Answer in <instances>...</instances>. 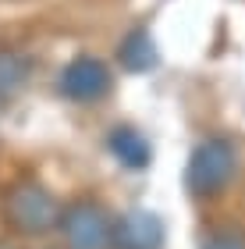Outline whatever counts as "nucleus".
<instances>
[{
    "mask_svg": "<svg viewBox=\"0 0 245 249\" xmlns=\"http://www.w3.org/2000/svg\"><path fill=\"white\" fill-rule=\"evenodd\" d=\"M231 175H235V150H231V142L206 139L203 146H196L188 171H185V182L196 196H213V192H220L231 182Z\"/></svg>",
    "mask_w": 245,
    "mask_h": 249,
    "instance_id": "f257e3e1",
    "label": "nucleus"
},
{
    "mask_svg": "<svg viewBox=\"0 0 245 249\" xmlns=\"http://www.w3.org/2000/svg\"><path fill=\"white\" fill-rule=\"evenodd\" d=\"M4 210H7V221L25 235L47 231V228L57 224V203H53V196L43 185H32V182L11 189Z\"/></svg>",
    "mask_w": 245,
    "mask_h": 249,
    "instance_id": "f03ea898",
    "label": "nucleus"
},
{
    "mask_svg": "<svg viewBox=\"0 0 245 249\" xmlns=\"http://www.w3.org/2000/svg\"><path fill=\"white\" fill-rule=\"evenodd\" d=\"M114 224L99 203H75L64 210V239L71 249H107Z\"/></svg>",
    "mask_w": 245,
    "mask_h": 249,
    "instance_id": "7ed1b4c3",
    "label": "nucleus"
},
{
    "mask_svg": "<svg viewBox=\"0 0 245 249\" xmlns=\"http://www.w3.org/2000/svg\"><path fill=\"white\" fill-rule=\"evenodd\" d=\"M107 89H110V71H107V64L96 61V57H79L61 71V93L68 100L96 104V100L107 96Z\"/></svg>",
    "mask_w": 245,
    "mask_h": 249,
    "instance_id": "20e7f679",
    "label": "nucleus"
},
{
    "mask_svg": "<svg viewBox=\"0 0 245 249\" xmlns=\"http://www.w3.org/2000/svg\"><path fill=\"white\" fill-rule=\"evenodd\" d=\"M110 242L117 249H163V221L153 210H131L117 221Z\"/></svg>",
    "mask_w": 245,
    "mask_h": 249,
    "instance_id": "39448f33",
    "label": "nucleus"
},
{
    "mask_svg": "<svg viewBox=\"0 0 245 249\" xmlns=\"http://www.w3.org/2000/svg\"><path fill=\"white\" fill-rule=\"evenodd\" d=\"M110 153L117 157L125 167H146L149 160H153V146H149V139L142 132H135V128H128V124H117L114 132H110Z\"/></svg>",
    "mask_w": 245,
    "mask_h": 249,
    "instance_id": "423d86ee",
    "label": "nucleus"
},
{
    "mask_svg": "<svg viewBox=\"0 0 245 249\" xmlns=\"http://www.w3.org/2000/svg\"><path fill=\"white\" fill-rule=\"evenodd\" d=\"M121 64H125L128 71H149V68L157 64V47H153V36L146 29H135L121 43Z\"/></svg>",
    "mask_w": 245,
    "mask_h": 249,
    "instance_id": "0eeeda50",
    "label": "nucleus"
},
{
    "mask_svg": "<svg viewBox=\"0 0 245 249\" xmlns=\"http://www.w3.org/2000/svg\"><path fill=\"white\" fill-rule=\"evenodd\" d=\"M25 61L18 53H0V96H11L15 89L25 82Z\"/></svg>",
    "mask_w": 245,
    "mask_h": 249,
    "instance_id": "6e6552de",
    "label": "nucleus"
},
{
    "mask_svg": "<svg viewBox=\"0 0 245 249\" xmlns=\"http://www.w3.org/2000/svg\"><path fill=\"white\" fill-rule=\"evenodd\" d=\"M203 249H245V239H242V235H235V231H220V235H213Z\"/></svg>",
    "mask_w": 245,
    "mask_h": 249,
    "instance_id": "1a4fd4ad",
    "label": "nucleus"
}]
</instances>
